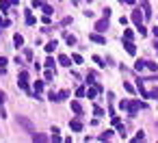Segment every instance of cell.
<instances>
[{
    "label": "cell",
    "instance_id": "cell-39",
    "mask_svg": "<svg viewBox=\"0 0 158 143\" xmlns=\"http://www.w3.org/2000/svg\"><path fill=\"white\" fill-rule=\"evenodd\" d=\"M45 26H50V15H43V20H41Z\"/></svg>",
    "mask_w": 158,
    "mask_h": 143
},
{
    "label": "cell",
    "instance_id": "cell-31",
    "mask_svg": "<svg viewBox=\"0 0 158 143\" xmlns=\"http://www.w3.org/2000/svg\"><path fill=\"white\" fill-rule=\"evenodd\" d=\"M33 141H39V143H43V141H48L43 135H33Z\"/></svg>",
    "mask_w": 158,
    "mask_h": 143
},
{
    "label": "cell",
    "instance_id": "cell-37",
    "mask_svg": "<svg viewBox=\"0 0 158 143\" xmlns=\"http://www.w3.org/2000/svg\"><path fill=\"white\" fill-rule=\"evenodd\" d=\"M85 93H87V91H85V89H82V87H78V89H76V95H78V98H82Z\"/></svg>",
    "mask_w": 158,
    "mask_h": 143
},
{
    "label": "cell",
    "instance_id": "cell-3",
    "mask_svg": "<svg viewBox=\"0 0 158 143\" xmlns=\"http://www.w3.org/2000/svg\"><path fill=\"white\" fill-rule=\"evenodd\" d=\"M69 128H72L74 132H80V130H82V121H80V117L72 119V121H69Z\"/></svg>",
    "mask_w": 158,
    "mask_h": 143
},
{
    "label": "cell",
    "instance_id": "cell-33",
    "mask_svg": "<svg viewBox=\"0 0 158 143\" xmlns=\"http://www.w3.org/2000/svg\"><path fill=\"white\" fill-rule=\"evenodd\" d=\"M113 126H117V128H121V119H119L117 115H113Z\"/></svg>",
    "mask_w": 158,
    "mask_h": 143
},
{
    "label": "cell",
    "instance_id": "cell-10",
    "mask_svg": "<svg viewBox=\"0 0 158 143\" xmlns=\"http://www.w3.org/2000/svg\"><path fill=\"white\" fill-rule=\"evenodd\" d=\"M17 124H22V126L28 130V132H33V124L28 121V119H24V117H17Z\"/></svg>",
    "mask_w": 158,
    "mask_h": 143
},
{
    "label": "cell",
    "instance_id": "cell-1",
    "mask_svg": "<svg viewBox=\"0 0 158 143\" xmlns=\"http://www.w3.org/2000/svg\"><path fill=\"white\" fill-rule=\"evenodd\" d=\"M143 106H145L143 102H139V100H132V102H128V113L134 117V115L139 113V109H143Z\"/></svg>",
    "mask_w": 158,
    "mask_h": 143
},
{
    "label": "cell",
    "instance_id": "cell-8",
    "mask_svg": "<svg viewBox=\"0 0 158 143\" xmlns=\"http://www.w3.org/2000/svg\"><path fill=\"white\" fill-rule=\"evenodd\" d=\"M17 87H20L22 91H31L28 89V78H17Z\"/></svg>",
    "mask_w": 158,
    "mask_h": 143
},
{
    "label": "cell",
    "instance_id": "cell-42",
    "mask_svg": "<svg viewBox=\"0 0 158 143\" xmlns=\"http://www.w3.org/2000/svg\"><path fill=\"white\" fill-rule=\"evenodd\" d=\"M4 98H7V95H4L2 91H0V106H2V104H4Z\"/></svg>",
    "mask_w": 158,
    "mask_h": 143
},
{
    "label": "cell",
    "instance_id": "cell-9",
    "mask_svg": "<svg viewBox=\"0 0 158 143\" xmlns=\"http://www.w3.org/2000/svg\"><path fill=\"white\" fill-rule=\"evenodd\" d=\"M141 4H143V15H145V17H152V9H150V2H147V0H141Z\"/></svg>",
    "mask_w": 158,
    "mask_h": 143
},
{
    "label": "cell",
    "instance_id": "cell-38",
    "mask_svg": "<svg viewBox=\"0 0 158 143\" xmlns=\"http://www.w3.org/2000/svg\"><path fill=\"white\" fill-rule=\"evenodd\" d=\"M93 63H98L100 67H104V63H102V59H100V57H93Z\"/></svg>",
    "mask_w": 158,
    "mask_h": 143
},
{
    "label": "cell",
    "instance_id": "cell-34",
    "mask_svg": "<svg viewBox=\"0 0 158 143\" xmlns=\"http://www.w3.org/2000/svg\"><path fill=\"white\" fill-rule=\"evenodd\" d=\"M124 89H126V91H128V93H134V87H132V85H130V83H124Z\"/></svg>",
    "mask_w": 158,
    "mask_h": 143
},
{
    "label": "cell",
    "instance_id": "cell-17",
    "mask_svg": "<svg viewBox=\"0 0 158 143\" xmlns=\"http://www.w3.org/2000/svg\"><path fill=\"white\" fill-rule=\"evenodd\" d=\"M35 22H37V20H35V15H33L31 11H26V24H28V26H33Z\"/></svg>",
    "mask_w": 158,
    "mask_h": 143
},
{
    "label": "cell",
    "instance_id": "cell-20",
    "mask_svg": "<svg viewBox=\"0 0 158 143\" xmlns=\"http://www.w3.org/2000/svg\"><path fill=\"white\" fill-rule=\"evenodd\" d=\"M41 11H43V15H52V13H54V9H52L50 4H43V7H41Z\"/></svg>",
    "mask_w": 158,
    "mask_h": 143
},
{
    "label": "cell",
    "instance_id": "cell-32",
    "mask_svg": "<svg viewBox=\"0 0 158 143\" xmlns=\"http://www.w3.org/2000/svg\"><path fill=\"white\" fill-rule=\"evenodd\" d=\"M136 28H139V35H141V37H145V35H147V28H145L143 24H141V26H136Z\"/></svg>",
    "mask_w": 158,
    "mask_h": 143
},
{
    "label": "cell",
    "instance_id": "cell-13",
    "mask_svg": "<svg viewBox=\"0 0 158 143\" xmlns=\"http://www.w3.org/2000/svg\"><path fill=\"white\" fill-rule=\"evenodd\" d=\"M57 46H59V43H57V39L48 41V43H45V52H48V54H50V52H54V48H57Z\"/></svg>",
    "mask_w": 158,
    "mask_h": 143
},
{
    "label": "cell",
    "instance_id": "cell-25",
    "mask_svg": "<svg viewBox=\"0 0 158 143\" xmlns=\"http://www.w3.org/2000/svg\"><path fill=\"white\" fill-rule=\"evenodd\" d=\"M52 78H54V72H52V69L48 67V69H45V80H48V83H50Z\"/></svg>",
    "mask_w": 158,
    "mask_h": 143
},
{
    "label": "cell",
    "instance_id": "cell-22",
    "mask_svg": "<svg viewBox=\"0 0 158 143\" xmlns=\"http://www.w3.org/2000/svg\"><path fill=\"white\" fill-rule=\"evenodd\" d=\"M4 72H7V59L0 57V74H4Z\"/></svg>",
    "mask_w": 158,
    "mask_h": 143
},
{
    "label": "cell",
    "instance_id": "cell-6",
    "mask_svg": "<svg viewBox=\"0 0 158 143\" xmlns=\"http://www.w3.org/2000/svg\"><path fill=\"white\" fill-rule=\"evenodd\" d=\"M124 46H126V52H128V54H136V46L132 43V39H126Z\"/></svg>",
    "mask_w": 158,
    "mask_h": 143
},
{
    "label": "cell",
    "instance_id": "cell-7",
    "mask_svg": "<svg viewBox=\"0 0 158 143\" xmlns=\"http://www.w3.org/2000/svg\"><path fill=\"white\" fill-rule=\"evenodd\" d=\"M89 39H91V41H95V43H106V39L102 37L98 31H95V33H91V35H89Z\"/></svg>",
    "mask_w": 158,
    "mask_h": 143
},
{
    "label": "cell",
    "instance_id": "cell-16",
    "mask_svg": "<svg viewBox=\"0 0 158 143\" xmlns=\"http://www.w3.org/2000/svg\"><path fill=\"white\" fill-rule=\"evenodd\" d=\"M43 91V80H35V95Z\"/></svg>",
    "mask_w": 158,
    "mask_h": 143
},
{
    "label": "cell",
    "instance_id": "cell-18",
    "mask_svg": "<svg viewBox=\"0 0 158 143\" xmlns=\"http://www.w3.org/2000/svg\"><path fill=\"white\" fill-rule=\"evenodd\" d=\"M145 67L150 72H158V63H152V61H145Z\"/></svg>",
    "mask_w": 158,
    "mask_h": 143
},
{
    "label": "cell",
    "instance_id": "cell-23",
    "mask_svg": "<svg viewBox=\"0 0 158 143\" xmlns=\"http://www.w3.org/2000/svg\"><path fill=\"white\" fill-rule=\"evenodd\" d=\"M134 69H136V72H143V69H145V61H136V63H134Z\"/></svg>",
    "mask_w": 158,
    "mask_h": 143
},
{
    "label": "cell",
    "instance_id": "cell-41",
    "mask_svg": "<svg viewBox=\"0 0 158 143\" xmlns=\"http://www.w3.org/2000/svg\"><path fill=\"white\" fill-rule=\"evenodd\" d=\"M143 139H145V135H143V132H139V135L134 137V141H143Z\"/></svg>",
    "mask_w": 158,
    "mask_h": 143
},
{
    "label": "cell",
    "instance_id": "cell-14",
    "mask_svg": "<svg viewBox=\"0 0 158 143\" xmlns=\"http://www.w3.org/2000/svg\"><path fill=\"white\" fill-rule=\"evenodd\" d=\"M59 63H61L63 67H69V65H72V61H69V57H65V54H61V57H59Z\"/></svg>",
    "mask_w": 158,
    "mask_h": 143
},
{
    "label": "cell",
    "instance_id": "cell-36",
    "mask_svg": "<svg viewBox=\"0 0 158 143\" xmlns=\"http://www.w3.org/2000/svg\"><path fill=\"white\" fill-rule=\"evenodd\" d=\"M24 57L31 61V59H33V50H28V48H26V50H24Z\"/></svg>",
    "mask_w": 158,
    "mask_h": 143
},
{
    "label": "cell",
    "instance_id": "cell-29",
    "mask_svg": "<svg viewBox=\"0 0 158 143\" xmlns=\"http://www.w3.org/2000/svg\"><path fill=\"white\" fill-rule=\"evenodd\" d=\"M45 67L54 69V59H52V57H48V59H45Z\"/></svg>",
    "mask_w": 158,
    "mask_h": 143
},
{
    "label": "cell",
    "instance_id": "cell-24",
    "mask_svg": "<svg viewBox=\"0 0 158 143\" xmlns=\"http://www.w3.org/2000/svg\"><path fill=\"white\" fill-rule=\"evenodd\" d=\"M65 41H67L69 46H76V37H74V35H65Z\"/></svg>",
    "mask_w": 158,
    "mask_h": 143
},
{
    "label": "cell",
    "instance_id": "cell-2",
    "mask_svg": "<svg viewBox=\"0 0 158 143\" xmlns=\"http://www.w3.org/2000/svg\"><path fill=\"white\" fill-rule=\"evenodd\" d=\"M106 28H108V17L95 22V31H98V33H106Z\"/></svg>",
    "mask_w": 158,
    "mask_h": 143
},
{
    "label": "cell",
    "instance_id": "cell-21",
    "mask_svg": "<svg viewBox=\"0 0 158 143\" xmlns=\"http://www.w3.org/2000/svg\"><path fill=\"white\" fill-rule=\"evenodd\" d=\"M67 98H69V91H61L57 95V102H63V100H67Z\"/></svg>",
    "mask_w": 158,
    "mask_h": 143
},
{
    "label": "cell",
    "instance_id": "cell-35",
    "mask_svg": "<svg viewBox=\"0 0 158 143\" xmlns=\"http://www.w3.org/2000/svg\"><path fill=\"white\" fill-rule=\"evenodd\" d=\"M150 98H152V100H158V89H152V91H150Z\"/></svg>",
    "mask_w": 158,
    "mask_h": 143
},
{
    "label": "cell",
    "instance_id": "cell-15",
    "mask_svg": "<svg viewBox=\"0 0 158 143\" xmlns=\"http://www.w3.org/2000/svg\"><path fill=\"white\" fill-rule=\"evenodd\" d=\"M72 111L76 113V115H82V106H80V102L74 100V102H72Z\"/></svg>",
    "mask_w": 158,
    "mask_h": 143
},
{
    "label": "cell",
    "instance_id": "cell-40",
    "mask_svg": "<svg viewBox=\"0 0 158 143\" xmlns=\"http://www.w3.org/2000/svg\"><path fill=\"white\" fill-rule=\"evenodd\" d=\"M119 109H124V111H128V100H124L121 104H119Z\"/></svg>",
    "mask_w": 158,
    "mask_h": 143
},
{
    "label": "cell",
    "instance_id": "cell-26",
    "mask_svg": "<svg viewBox=\"0 0 158 143\" xmlns=\"http://www.w3.org/2000/svg\"><path fill=\"white\" fill-rule=\"evenodd\" d=\"M132 37H134V33L130 31V28H126V31H124V39H132Z\"/></svg>",
    "mask_w": 158,
    "mask_h": 143
},
{
    "label": "cell",
    "instance_id": "cell-28",
    "mask_svg": "<svg viewBox=\"0 0 158 143\" xmlns=\"http://www.w3.org/2000/svg\"><path fill=\"white\" fill-rule=\"evenodd\" d=\"M72 61H74L76 65H82V57H80V54H74V57H72Z\"/></svg>",
    "mask_w": 158,
    "mask_h": 143
},
{
    "label": "cell",
    "instance_id": "cell-43",
    "mask_svg": "<svg viewBox=\"0 0 158 143\" xmlns=\"http://www.w3.org/2000/svg\"><path fill=\"white\" fill-rule=\"evenodd\" d=\"M152 35H154L156 39H158V26H156V28H152Z\"/></svg>",
    "mask_w": 158,
    "mask_h": 143
},
{
    "label": "cell",
    "instance_id": "cell-4",
    "mask_svg": "<svg viewBox=\"0 0 158 143\" xmlns=\"http://www.w3.org/2000/svg\"><path fill=\"white\" fill-rule=\"evenodd\" d=\"M136 91L141 93V98H150V91L143 87V80H136Z\"/></svg>",
    "mask_w": 158,
    "mask_h": 143
},
{
    "label": "cell",
    "instance_id": "cell-19",
    "mask_svg": "<svg viewBox=\"0 0 158 143\" xmlns=\"http://www.w3.org/2000/svg\"><path fill=\"white\" fill-rule=\"evenodd\" d=\"M110 137H113V130H106V132H102V135H100V141H108Z\"/></svg>",
    "mask_w": 158,
    "mask_h": 143
},
{
    "label": "cell",
    "instance_id": "cell-44",
    "mask_svg": "<svg viewBox=\"0 0 158 143\" xmlns=\"http://www.w3.org/2000/svg\"><path fill=\"white\" fill-rule=\"evenodd\" d=\"M124 2H126V4H134V0H121V4H124Z\"/></svg>",
    "mask_w": 158,
    "mask_h": 143
},
{
    "label": "cell",
    "instance_id": "cell-12",
    "mask_svg": "<svg viewBox=\"0 0 158 143\" xmlns=\"http://www.w3.org/2000/svg\"><path fill=\"white\" fill-rule=\"evenodd\" d=\"M13 43H15V48H22V46H24V37H22L20 33L13 35Z\"/></svg>",
    "mask_w": 158,
    "mask_h": 143
},
{
    "label": "cell",
    "instance_id": "cell-5",
    "mask_svg": "<svg viewBox=\"0 0 158 143\" xmlns=\"http://www.w3.org/2000/svg\"><path fill=\"white\" fill-rule=\"evenodd\" d=\"M17 0H0V9H2V13H7L9 7H15Z\"/></svg>",
    "mask_w": 158,
    "mask_h": 143
},
{
    "label": "cell",
    "instance_id": "cell-27",
    "mask_svg": "<svg viewBox=\"0 0 158 143\" xmlns=\"http://www.w3.org/2000/svg\"><path fill=\"white\" fill-rule=\"evenodd\" d=\"M93 113L98 115V117H102V115H104V109H102V106H93Z\"/></svg>",
    "mask_w": 158,
    "mask_h": 143
},
{
    "label": "cell",
    "instance_id": "cell-30",
    "mask_svg": "<svg viewBox=\"0 0 158 143\" xmlns=\"http://www.w3.org/2000/svg\"><path fill=\"white\" fill-rule=\"evenodd\" d=\"M31 7H33V9H41V7H43V2H41V0H33Z\"/></svg>",
    "mask_w": 158,
    "mask_h": 143
},
{
    "label": "cell",
    "instance_id": "cell-11",
    "mask_svg": "<svg viewBox=\"0 0 158 143\" xmlns=\"http://www.w3.org/2000/svg\"><path fill=\"white\" fill-rule=\"evenodd\" d=\"M132 22H134L136 26H141V24H143V17H141V11H132Z\"/></svg>",
    "mask_w": 158,
    "mask_h": 143
}]
</instances>
